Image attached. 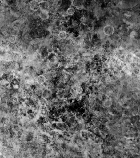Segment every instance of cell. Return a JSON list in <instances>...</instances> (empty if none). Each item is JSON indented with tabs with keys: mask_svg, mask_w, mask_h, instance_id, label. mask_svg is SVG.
<instances>
[{
	"mask_svg": "<svg viewBox=\"0 0 140 158\" xmlns=\"http://www.w3.org/2000/svg\"><path fill=\"white\" fill-rule=\"evenodd\" d=\"M26 117L29 121H33L34 118H35L36 116H35V114L31 111V112H27Z\"/></svg>",
	"mask_w": 140,
	"mask_h": 158,
	"instance_id": "7c38bea8",
	"label": "cell"
},
{
	"mask_svg": "<svg viewBox=\"0 0 140 158\" xmlns=\"http://www.w3.org/2000/svg\"><path fill=\"white\" fill-rule=\"evenodd\" d=\"M50 5L48 1H39V10L49 11Z\"/></svg>",
	"mask_w": 140,
	"mask_h": 158,
	"instance_id": "8992f818",
	"label": "cell"
},
{
	"mask_svg": "<svg viewBox=\"0 0 140 158\" xmlns=\"http://www.w3.org/2000/svg\"><path fill=\"white\" fill-rule=\"evenodd\" d=\"M66 14L68 16H73L76 12L75 9L73 7H69L67 9L66 11Z\"/></svg>",
	"mask_w": 140,
	"mask_h": 158,
	"instance_id": "30bf717a",
	"label": "cell"
},
{
	"mask_svg": "<svg viewBox=\"0 0 140 158\" xmlns=\"http://www.w3.org/2000/svg\"><path fill=\"white\" fill-rule=\"evenodd\" d=\"M53 93L48 89H45L42 91L41 97L44 98L46 99H51L53 98Z\"/></svg>",
	"mask_w": 140,
	"mask_h": 158,
	"instance_id": "277c9868",
	"label": "cell"
},
{
	"mask_svg": "<svg viewBox=\"0 0 140 158\" xmlns=\"http://www.w3.org/2000/svg\"><path fill=\"white\" fill-rule=\"evenodd\" d=\"M102 30L106 36H110L114 34L115 31V28L113 25L108 24L105 25Z\"/></svg>",
	"mask_w": 140,
	"mask_h": 158,
	"instance_id": "6da1fadb",
	"label": "cell"
},
{
	"mask_svg": "<svg viewBox=\"0 0 140 158\" xmlns=\"http://www.w3.org/2000/svg\"><path fill=\"white\" fill-rule=\"evenodd\" d=\"M7 38L10 44H15L18 40V37L12 35H10Z\"/></svg>",
	"mask_w": 140,
	"mask_h": 158,
	"instance_id": "9c48e42d",
	"label": "cell"
},
{
	"mask_svg": "<svg viewBox=\"0 0 140 158\" xmlns=\"http://www.w3.org/2000/svg\"><path fill=\"white\" fill-rule=\"evenodd\" d=\"M68 36V32L65 31L61 30L58 33V41H64L67 39Z\"/></svg>",
	"mask_w": 140,
	"mask_h": 158,
	"instance_id": "ba28073f",
	"label": "cell"
},
{
	"mask_svg": "<svg viewBox=\"0 0 140 158\" xmlns=\"http://www.w3.org/2000/svg\"><path fill=\"white\" fill-rule=\"evenodd\" d=\"M47 102V100L46 99L42 97H41L40 98V100H39V104H40V106H42V107L46 106Z\"/></svg>",
	"mask_w": 140,
	"mask_h": 158,
	"instance_id": "4fadbf2b",
	"label": "cell"
},
{
	"mask_svg": "<svg viewBox=\"0 0 140 158\" xmlns=\"http://www.w3.org/2000/svg\"><path fill=\"white\" fill-rule=\"evenodd\" d=\"M106 36L103 33L102 30H99L98 31V32H97V37H98V39L101 40H103L105 39Z\"/></svg>",
	"mask_w": 140,
	"mask_h": 158,
	"instance_id": "8fae6325",
	"label": "cell"
},
{
	"mask_svg": "<svg viewBox=\"0 0 140 158\" xmlns=\"http://www.w3.org/2000/svg\"><path fill=\"white\" fill-rule=\"evenodd\" d=\"M28 8L34 12H37L39 10V1H32L27 4Z\"/></svg>",
	"mask_w": 140,
	"mask_h": 158,
	"instance_id": "7a4b0ae2",
	"label": "cell"
},
{
	"mask_svg": "<svg viewBox=\"0 0 140 158\" xmlns=\"http://www.w3.org/2000/svg\"><path fill=\"white\" fill-rule=\"evenodd\" d=\"M46 79L43 74L38 75L35 78V82L38 85H44L46 82Z\"/></svg>",
	"mask_w": 140,
	"mask_h": 158,
	"instance_id": "52a82bcc",
	"label": "cell"
},
{
	"mask_svg": "<svg viewBox=\"0 0 140 158\" xmlns=\"http://www.w3.org/2000/svg\"><path fill=\"white\" fill-rule=\"evenodd\" d=\"M39 18L42 22L47 21L50 17L49 11L39 10L38 11Z\"/></svg>",
	"mask_w": 140,
	"mask_h": 158,
	"instance_id": "3957f363",
	"label": "cell"
},
{
	"mask_svg": "<svg viewBox=\"0 0 140 158\" xmlns=\"http://www.w3.org/2000/svg\"><path fill=\"white\" fill-rule=\"evenodd\" d=\"M22 22L20 19L16 20L13 21L12 23V28L14 30L19 31L22 28Z\"/></svg>",
	"mask_w": 140,
	"mask_h": 158,
	"instance_id": "5b68a950",
	"label": "cell"
}]
</instances>
